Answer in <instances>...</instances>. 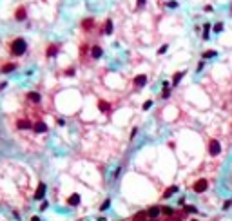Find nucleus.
I'll use <instances>...</instances> for the list:
<instances>
[{"mask_svg":"<svg viewBox=\"0 0 232 221\" xmlns=\"http://www.w3.org/2000/svg\"><path fill=\"white\" fill-rule=\"evenodd\" d=\"M26 49H27V43H26L24 38H16V40H13V43H11V53H13L15 56L24 55Z\"/></svg>","mask_w":232,"mask_h":221,"instance_id":"f257e3e1","label":"nucleus"},{"mask_svg":"<svg viewBox=\"0 0 232 221\" xmlns=\"http://www.w3.org/2000/svg\"><path fill=\"white\" fill-rule=\"evenodd\" d=\"M207 189H208V181H207L205 178H199V180L194 183V192H198V194H199V192H205Z\"/></svg>","mask_w":232,"mask_h":221,"instance_id":"f03ea898","label":"nucleus"},{"mask_svg":"<svg viewBox=\"0 0 232 221\" xmlns=\"http://www.w3.org/2000/svg\"><path fill=\"white\" fill-rule=\"evenodd\" d=\"M219 150H221L219 141H218V140H211V143H208V152H211L212 156H218V154H219Z\"/></svg>","mask_w":232,"mask_h":221,"instance_id":"7ed1b4c3","label":"nucleus"},{"mask_svg":"<svg viewBox=\"0 0 232 221\" xmlns=\"http://www.w3.org/2000/svg\"><path fill=\"white\" fill-rule=\"evenodd\" d=\"M145 83H147V76H145V74H138V76L134 78V85H136V87H143Z\"/></svg>","mask_w":232,"mask_h":221,"instance_id":"20e7f679","label":"nucleus"},{"mask_svg":"<svg viewBox=\"0 0 232 221\" xmlns=\"http://www.w3.org/2000/svg\"><path fill=\"white\" fill-rule=\"evenodd\" d=\"M45 196V185L44 183H40L38 187H36V192H35V197L36 200H42V197Z\"/></svg>","mask_w":232,"mask_h":221,"instance_id":"39448f33","label":"nucleus"},{"mask_svg":"<svg viewBox=\"0 0 232 221\" xmlns=\"http://www.w3.org/2000/svg\"><path fill=\"white\" fill-rule=\"evenodd\" d=\"M27 98H29L33 103H40V100H42V96H40L38 93H35V91H33V93H27Z\"/></svg>","mask_w":232,"mask_h":221,"instance_id":"423d86ee","label":"nucleus"},{"mask_svg":"<svg viewBox=\"0 0 232 221\" xmlns=\"http://www.w3.org/2000/svg\"><path fill=\"white\" fill-rule=\"evenodd\" d=\"M67 203H69V205H73V207H76V205L80 203V196H78V194H73V196H69Z\"/></svg>","mask_w":232,"mask_h":221,"instance_id":"0eeeda50","label":"nucleus"},{"mask_svg":"<svg viewBox=\"0 0 232 221\" xmlns=\"http://www.w3.org/2000/svg\"><path fill=\"white\" fill-rule=\"evenodd\" d=\"M91 55H92V58H100V56H102V47H100V46H92Z\"/></svg>","mask_w":232,"mask_h":221,"instance_id":"6e6552de","label":"nucleus"},{"mask_svg":"<svg viewBox=\"0 0 232 221\" xmlns=\"http://www.w3.org/2000/svg\"><path fill=\"white\" fill-rule=\"evenodd\" d=\"M16 127H18V129H31V122H29V120H27V122H26V120H18V122H16Z\"/></svg>","mask_w":232,"mask_h":221,"instance_id":"1a4fd4ad","label":"nucleus"},{"mask_svg":"<svg viewBox=\"0 0 232 221\" xmlns=\"http://www.w3.org/2000/svg\"><path fill=\"white\" fill-rule=\"evenodd\" d=\"M35 130H36V132H45V130H47V125L40 120V122H36V125H35Z\"/></svg>","mask_w":232,"mask_h":221,"instance_id":"9d476101","label":"nucleus"},{"mask_svg":"<svg viewBox=\"0 0 232 221\" xmlns=\"http://www.w3.org/2000/svg\"><path fill=\"white\" fill-rule=\"evenodd\" d=\"M58 53V46H55V43H51L49 49H47V56H55Z\"/></svg>","mask_w":232,"mask_h":221,"instance_id":"9b49d317","label":"nucleus"},{"mask_svg":"<svg viewBox=\"0 0 232 221\" xmlns=\"http://www.w3.org/2000/svg\"><path fill=\"white\" fill-rule=\"evenodd\" d=\"M176 190H178V187H174V185H172V187H169V189L163 192V197H171V196H172Z\"/></svg>","mask_w":232,"mask_h":221,"instance_id":"f8f14e48","label":"nucleus"},{"mask_svg":"<svg viewBox=\"0 0 232 221\" xmlns=\"http://www.w3.org/2000/svg\"><path fill=\"white\" fill-rule=\"evenodd\" d=\"M158 214H160V208H158V207H151L149 212H147V216H151V217H156Z\"/></svg>","mask_w":232,"mask_h":221,"instance_id":"ddd939ff","label":"nucleus"},{"mask_svg":"<svg viewBox=\"0 0 232 221\" xmlns=\"http://www.w3.org/2000/svg\"><path fill=\"white\" fill-rule=\"evenodd\" d=\"M24 18H26V9L20 7V9L16 11V20H24Z\"/></svg>","mask_w":232,"mask_h":221,"instance_id":"4468645a","label":"nucleus"},{"mask_svg":"<svg viewBox=\"0 0 232 221\" xmlns=\"http://www.w3.org/2000/svg\"><path fill=\"white\" fill-rule=\"evenodd\" d=\"M15 67H16V65H15V63H6V65H4V67H2V73H11V71H13Z\"/></svg>","mask_w":232,"mask_h":221,"instance_id":"2eb2a0df","label":"nucleus"},{"mask_svg":"<svg viewBox=\"0 0 232 221\" xmlns=\"http://www.w3.org/2000/svg\"><path fill=\"white\" fill-rule=\"evenodd\" d=\"M111 33H112V22L107 20L105 22V35H111Z\"/></svg>","mask_w":232,"mask_h":221,"instance_id":"dca6fc26","label":"nucleus"},{"mask_svg":"<svg viewBox=\"0 0 232 221\" xmlns=\"http://www.w3.org/2000/svg\"><path fill=\"white\" fill-rule=\"evenodd\" d=\"M183 74H185V71H181V73H176V74H174V80H172V83H174V85H178V82L181 80V76H183Z\"/></svg>","mask_w":232,"mask_h":221,"instance_id":"f3484780","label":"nucleus"},{"mask_svg":"<svg viewBox=\"0 0 232 221\" xmlns=\"http://www.w3.org/2000/svg\"><path fill=\"white\" fill-rule=\"evenodd\" d=\"M203 29H205L203 38H205V40H208V33H211V29H212V27H211V24H205V26H203Z\"/></svg>","mask_w":232,"mask_h":221,"instance_id":"a211bd4d","label":"nucleus"},{"mask_svg":"<svg viewBox=\"0 0 232 221\" xmlns=\"http://www.w3.org/2000/svg\"><path fill=\"white\" fill-rule=\"evenodd\" d=\"M98 107H100V110H109V103H107V102H103V100L98 103Z\"/></svg>","mask_w":232,"mask_h":221,"instance_id":"6ab92c4d","label":"nucleus"},{"mask_svg":"<svg viewBox=\"0 0 232 221\" xmlns=\"http://www.w3.org/2000/svg\"><path fill=\"white\" fill-rule=\"evenodd\" d=\"M145 216H147L145 212H140V214H136V216H134V221H143V219H145Z\"/></svg>","mask_w":232,"mask_h":221,"instance_id":"aec40b11","label":"nucleus"},{"mask_svg":"<svg viewBox=\"0 0 232 221\" xmlns=\"http://www.w3.org/2000/svg\"><path fill=\"white\" fill-rule=\"evenodd\" d=\"M219 31H223V22H218L214 26V33H219Z\"/></svg>","mask_w":232,"mask_h":221,"instance_id":"412c9836","label":"nucleus"},{"mask_svg":"<svg viewBox=\"0 0 232 221\" xmlns=\"http://www.w3.org/2000/svg\"><path fill=\"white\" fill-rule=\"evenodd\" d=\"M212 56H216V51H207V53H203V58H212Z\"/></svg>","mask_w":232,"mask_h":221,"instance_id":"4be33fe9","label":"nucleus"},{"mask_svg":"<svg viewBox=\"0 0 232 221\" xmlns=\"http://www.w3.org/2000/svg\"><path fill=\"white\" fill-rule=\"evenodd\" d=\"M109 205H111V201H109V200H105V201L102 203V207H100V210H107V208H109Z\"/></svg>","mask_w":232,"mask_h":221,"instance_id":"5701e85b","label":"nucleus"},{"mask_svg":"<svg viewBox=\"0 0 232 221\" xmlns=\"http://www.w3.org/2000/svg\"><path fill=\"white\" fill-rule=\"evenodd\" d=\"M169 94H171V91L167 89V87H163V93H161V96H163V98H169Z\"/></svg>","mask_w":232,"mask_h":221,"instance_id":"b1692460","label":"nucleus"},{"mask_svg":"<svg viewBox=\"0 0 232 221\" xmlns=\"http://www.w3.org/2000/svg\"><path fill=\"white\" fill-rule=\"evenodd\" d=\"M92 26V20L89 18V20H83V27H91Z\"/></svg>","mask_w":232,"mask_h":221,"instance_id":"393cba45","label":"nucleus"},{"mask_svg":"<svg viewBox=\"0 0 232 221\" xmlns=\"http://www.w3.org/2000/svg\"><path fill=\"white\" fill-rule=\"evenodd\" d=\"M151 105H152V102H151V100H147V102L143 103V109L147 110V109H151Z\"/></svg>","mask_w":232,"mask_h":221,"instance_id":"a878e982","label":"nucleus"},{"mask_svg":"<svg viewBox=\"0 0 232 221\" xmlns=\"http://www.w3.org/2000/svg\"><path fill=\"white\" fill-rule=\"evenodd\" d=\"M230 205H232V200H227V201H225V205H223V208L227 210V208H230Z\"/></svg>","mask_w":232,"mask_h":221,"instance_id":"bb28decb","label":"nucleus"},{"mask_svg":"<svg viewBox=\"0 0 232 221\" xmlns=\"http://www.w3.org/2000/svg\"><path fill=\"white\" fill-rule=\"evenodd\" d=\"M165 51H167V46H161V47H160V51H158V53H160V55H163V53H165Z\"/></svg>","mask_w":232,"mask_h":221,"instance_id":"cd10ccee","label":"nucleus"},{"mask_svg":"<svg viewBox=\"0 0 232 221\" xmlns=\"http://www.w3.org/2000/svg\"><path fill=\"white\" fill-rule=\"evenodd\" d=\"M167 6H169V7H176L178 2H174V0H172V2H167Z\"/></svg>","mask_w":232,"mask_h":221,"instance_id":"c85d7f7f","label":"nucleus"},{"mask_svg":"<svg viewBox=\"0 0 232 221\" xmlns=\"http://www.w3.org/2000/svg\"><path fill=\"white\" fill-rule=\"evenodd\" d=\"M163 212H165L167 216H171V214H172V208H169V207H167V208H163Z\"/></svg>","mask_w":232,"mask_h":221,"instance_id":"c756f323","label":"nucleus"},{"mask_svg":"<svg viewBox=\"0 0 232 221\" xmlns=\"http://www.w3.org/2000/svg\"><path fill=\"white\" fill-rule=\"evenodd\" d=\"M31 221H40V217H36V216H35V217H33Z\"/></svg>","mask_w":232,"mask_h":221,"instance_id":"7c9ffc66","label":"nucleus"}]
</instances>
